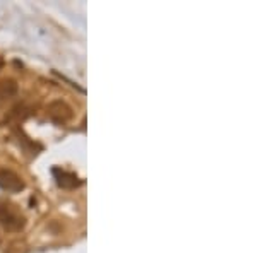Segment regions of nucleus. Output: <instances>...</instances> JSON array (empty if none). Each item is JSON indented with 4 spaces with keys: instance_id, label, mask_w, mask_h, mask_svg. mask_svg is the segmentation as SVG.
Here are the masks:
<instances>
[{
    "instance_id": "20e7f679",
    "label": "nucleus",
    "mask_w": 257,
    "mask_h": 253,
    "mask_svg": "<svg viewBox=\"0 0 257 253\" xmlns=\"http://www.w3.org/2000/svg\"><path fill=\"white\" fill-rule=\"evenodd\" d=\"M18 91V82L14 79H0V105L14 98Z\"/></svg>"
},
{
    "instance_id": "f03ea898",
    "label": "nucleus",
    "mask_w": 257,
    "mask_h": 253,
    "mask_svg": "<svg viewBox=\"0 0 257 253\" xmlns=\"http://www.w3.org/2000/svg\"><path fill=\"white\" fill-rule=\"evenodd\" d=\"M47 113L52 122L59 123V125H65L72 120L74 113L72 108H70L67 103L62 101V99H57V101H52L47 108Z\"/></svg>"
},
{
    "instance_id": "39448f33",
    "label": "nucleus",
    "mask_w": 257,
    "mask_h": 253,
    "mask_svg": "<svg viewBox=\"0 0 257 253\" xmlns=\"http://www.w3.org/2000/svg\"><path fill=\"white\" fill-rule=\"evenodd\" d=\"M53 173H55V176H57V183H59L62 188H76V186L81 183L74 173L60 171V169H53Z\"/></svg>"
},
{
    "instance_id": "f257e3e1",
    "label": "nucleus",
    "mask_w": 257,
    "mask_h": 253,
    "mask_svg": "<svg viewBox=\"0 0 257 253\" xmlns=\"http://www.w3.org/2000/svg\"><path fill=\"white\" fill-rule=\"evenodd\" d=\"M26 224L24 215L19 212L18 207L11 204H0V226L7 231H21Z\"/></svg>"
},
{
    "instance_id": "7ed1b4c3",
    "label": "nucleus",
    "mask_w": 257,
    "mask_h": 253,
    "mask_svg": "<svg viewBox=\"0 0 257 253\" xmlns=\"http://www.w3.org/2000/svg\"><path fill=\"white\" fill-rule=\"evenodd\" d=\"M0 188L7 192H21L24 188V181L11 169H0Z\"/></svg>"
},
{
    "instance_id": "423d86ee",
    "label": "nucleus",
    "mask_w": 257,
    "mask_h": 253,
    "mask_svg": "<svg viewBox=\"0 0 257 253\" xmlns=\"http://www.w3.org/2000/svg\"><path fill=\"white\" fill-rule=\"evenodd\" d=\"M2 67H4V60L0 59V69H2Z\"/></svg>"
}]
</instances>
